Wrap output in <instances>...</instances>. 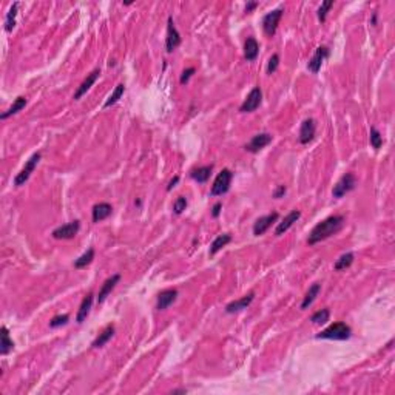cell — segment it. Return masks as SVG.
<instances>
[{"label": "cell", "mask_w": 395, "mask_h": 395, "mask_svg": "<svg viewBox=\"0 0 395 395\" xmlns=\"http://www.w3.org/2000/svg\"><path fill=\"white\" fill-rule=\"evenodd\" d=\"M343 223H344V218L339 216V215H334V216L326 218L324 221L318 223L312 228L309 238H307V243H309V246H313L316 243H320V241L335 235L338 230L343 227Z\"/></svg>", "instance_id": "1"}, {"label": "cell", "mask_w": 395, "mask_h": 395, "mask_svg": "<svg viewBox=\"0 0 395 395\" xmlns=\"http://www.w3.org/2000/svg\"><path fill=\"white\" fill-rule=\"evenodd\" d=\"M350 334H352V331H350V327L346 323H334L318 334L316 338L318 339H339V341H343V339H347L350 337Z\"/></svg>", "instance_id": "2"}, {"label": "cell", "mask_w": 395, "mask_h": 395, "mask_svg": "<svg viewBox=\"0 0 395 395\" xmlns=\"http://www.w3.org/2000/svg\"><path fill=\"white\" fill-rule=\"evenodd\" d=\"M233 179V173L230 171L228 169H224L221 173H218V176L212 185L210 195L212 196H221L224 193H227L230 190V184H232Z\"/></svg>", "instance_id": "3"}, {"label": "cell", "mask_w": 395, "mask_h": 395, "mask_svg": "<svg viewBox=\"0 0 395 395\" xmlns=\"http://www.w3.org/2000/svg\"><path fill=\"white\" fill-rule=\"evenodd\" d=\"M282 14H284V9L278 8V9L270 11V13H267L264 17H262V29H264L266 36H269V37L275 36L278 24H280Z\"/></svg>", "instance_id": "4"}, {"label": "cell", "mask_w": 395, "mask_h": 395, "mask_svg": "<svg viewBox=\"0 0 395 395\" xmlns=\"http://www.w3.org/2000/svg\"><path fill=\"white\" fill-rule=\"evenodd\" d=\"M40 158H42V155L37 151V153H34V155H32V156L27 161L25 167L22 169L20 173H17V176L14 178V185H16V187H20V185H24V184L29 179L31 173L36 170V167H37V164H39Z\"/></svg>", "instance_id": "5"}, {"label": "cell", "mask_w": 395, "mask_h": 395, "mask_svg": "<svg viewBox=\"0 0 395 395\" xmlns=\"http://www.w3.org/2000/svg\"><path fill=\"white\" fill-rule=\"evenodd\" d=\"M355 185H357V179H355L354 174L352 173H346L344 176L334 185L332 195H334V198H343L349 192H352L355 189Z\"/></svg>", "instance_id": "6"}, {"label": "cell", "mask_w": 395, "mask_h": 395, "mask_svg": "<svg viewBox=\"0 0 395 395\" xmlns=\"http://www.w3.org/2000/svg\"><path fill=\"white\" fill-rule=\"evenodd\" d=\"M262 102V91L259 86H255V88H252V91L247 94L246 101L241 104L239 107V112L241 113H252L255 112V110L261 105Z\"/></svg>", "instance_id": "7"}, {"label": "cell", "mask_w": 395, "mask_h": 395, "mask_svg": "<svg viewBox=\"0 0 395 395\" xmlns=\"http://www.w3.org/2000/svg\"><path fill=\"white\" fill-rule=\"evenodd\" d=\"M81 223L79 221H71L68 224H63L57 228L53 230V238L54 239H71L79 233Z\"/></svg>", "instance_id": "8"}, {"label": "cell", "mask_w": 395, "mask_h": 395, "mask_svg": "<svg viewBox=\"0 0 395 395\" xmlns=\"http://www.w3.org/2000/svg\"><path fill=\"white\" fill-rule=\"evenodd\" d=\"M179 45H181V34L178 32L176 27H174L173 17H169V20H167V39H166L167 53H173Z\"/></svg>", "instance_id": "9"}, {"label": "cell", "mask_w": 395, "mask_h": 395, "mask_svg": "<svg viewBox=\"0 0 395 395\" xmlns=\"http://www.w3.org/2000/svg\"><path fill=\"white\" fill-rule=\"evenodd\" d=\"M327 57H329V48L327 47H318L315 54L312 56V59L309 60V63H307V68H309V71H312L313 74H316L321 70V65Z\"/></svg>", "instance_id": "10"}, {"label": "cell", "mask_w": 395, "mask_h": 395, "mask_svg": "<svg viewBox=\"0 0 395 395\" xmlns=\"http://www.w3.org/2000/svg\"><path fill=\"white\" fill-rule=\"evenodd\" d=\"M278 219V213L277 212H273L267 216H261L259 219H256V223L254 224V235L255 236H261V235H264L267 230L270 228V226L275 223Z\"/></svg>", "instance_id": "11"}, {"label": "cell", "mask_w": 395, "mask_h": 395, "mask_svg": "<svg viewBox=\"0 0 395 395\" xmlns=\"http://www.w3.org/2000/svg\"><path fill=\"white\" fill-rule=\"evenodd\" d=\"M178 298V290L176 289H166L158 295V301H156V309L158 310H166L169 307L176 301Z\"/></svg>", "instance_id": "12"}, {"label": "cell", "mask_w": 395, "mask_h": 395, "mask_svg": "<svg viewBox=\"0 0 395 395\" xmlns=\"http://www.w3.org/2000/svg\"><path fill=\"white\" fill-rule=\"evenodd\" d=\"M270 142H272V135H269V133H259V135H255L254 138H252V141L246 145V150L250 151V153H258L259 150L267 147Z\"/></svg>", "instance_id": "13"}, {"label": "cell", "mask_w": 395, "mask_h": 395, "mask_svg": "<svg viewBox=\"0 0 395 395\" xmlns=\"http://www.w3.org/2000/svg\"><path fill=\"white\" fill-rule=\"evenodd\" d=\"M315 131H316L315 120L313 119H306L304 122L301 124V128H300V142H301L303 145L309 144V142L313 141Z\"/></svg>", "instance_id": "14"}, {"label": "cell", "mask_w": 395, "mask_h": 395, "mask_svg": "<svg viewBox=\"0 0 395 395\" xmlns=\"http://www.w3.org/2000/svg\"><path fill=\"white\" fill-rule=\"evenodd\" d=\"M254 298H255V293H254V292H250V293L244 295L243 298H239V300H236V301L228 303V304L226 306V312H227V313H235V312H239V310H244V309H247V307L252 304Z\"/></svg>", "instance_id": "15"}, {"label": "cell", "mask_w": 395, "mask_h": 395, "mask_svg": "<svg viewBox=\"0 0 395 395\" xmlns=\"http://www.w3.org/2000/svg\"><path fill=\"white\" fill-rule=\"evenodd\" d=\"M300 216H301V212H300V210H292V212H290V213H289V215H287L286 218H284L282 221L277 226V228H275V235H277V236H281V235L286 233L287 230H289L296 221H298Z\"/></svg>", "instance_id": "16"}, {"label": "cell", "mask_w": 395, "mask_h": 395, "mask_svg": "<svg viewBox=\"0 0 395 395\" xmlns=\"http://www.w3.org/2000/svg\"><path fill=\"white\" fill-rule=\"evenodd\" d=\"M120 281V275H113V277H110L104 284H102V287H101V290H99V295H97V303L101 304V303H104L105 300H107V296L112 293V290L116 287V284Z\"/></svg>", "instance_id": "17"}, {"label": "cell", "mask_w": 395, "mask_h": 395, "mask_svg": "<svg viewBox=\"0 0 395 395\" xmlns=\"http://www.w3.org/2000/svg\"><path fill=\"white\" fill-rule=\"evenodd\" d=\"M113 213V207L108 202H99L93 207V223H101Z\"/></svg>", "instance_id": "18"}, {"label": "cell", "mask_w": 395, "mask_h": 395, "mask_svg": "<svg viewBox=\"0 0 395 395\" xmlns=\"http://www.w3.org/2000/svg\"><path fill=\"white\" fill-rule=\"evenodd\" d=\"M99 74H101V71H99V70H93L88 76H86V79L81 84V86L78 88V91L74 93V99H76V101H79V99L91 88V86L94 85V82L97 81Z\"/></svg>", "instance_id": "19"}, {"label": "cell", "mask_w": 395, "mask_h": 395, "mask_svg": "<svg viewBox=\"0 0 395 395\" xmlns=\"http://www.w3.org/2000/svg\"><path fill=\"white\" fill-rule=\"evenodd\" d=\"M93 301H94V295L93 293H88L82 300V304H81L79 310H78V315H76V321H78L79 324L84 323L86 320V316L90 315V310H91V307H93Z\"/></svg>", "instance_id": "20"}, {"label": "cell", "mask_w": 395, "mask_h": 395, "mask_svg": "<svg viewBox=\"0 0 395 395\" xmlns=\"http://www.w3.org/2000/svg\"><path fill=\"white\" fill-rule=\"evenodd\" d=\"M259 54V45L255 37H247L246 43H244V57L247 62H254L256 60Z\"/></svg>", "instance_id": "21"}, {"label": "cell", "mask_w": 395, "mask_h": 395, "mask_svg": "<svg viewBox=\"0 0 395 395\" xmlns=\"http://www.w3.org/2000/svg\"><path fill=\"white\" fill-rule=\"evenodd\" d=\"M113 335H114V326H113V324H108V326L104 329V331L97 335V338L94 339L91 346H93L94 349L102 347V346H105V344L110 341V339H112Z\"/></svg>", "instance_id": "22"}, {"label": "cell", "mask_w": 395, "mask_h": 395, "mask_svg": "<svg viewBox=\"0 0 395 395\" xmlns=\"http://www.w3.org/2000/svg\"><path fill=\"white\" fill-rule=\"evenodd\" d=\"M13 347H14V343H13V339L9 338L8 329L6 326H2V329H0V354L6 355Z\"/></svg>", "instance_id": "23"}, {"label": "cell", "mask_w": 395, "mask_h": 395, "mask_svg": "<svg viewBox=\"0 0 395 395\" xmlns=\"http://www.w3.org/2000/svg\"><path fill=\"white\" fill-rule=\"evenodd\" d=\"M212 170H213V166H205V167H198L195 170H192L190 176L196 181V182H207L208 178H210L212 174Z\"/></svg>", "instance_id": "24"}, {"label": "cell", "mask_w": 395, "mask_h": 395, "mask_svg": "<svg viewBox=\"0 0 395 395\" xmlns=\"http://www.w3.org/2000/svg\"><path fill=\"white\" fill-rule=\"evenodd\" d=\"M25 105H27V97L19 96V97L16 99V101H14V104L8 108V112H5V113L0 114V119H8L9 116L17 114V113L20 112V110H24V108H25Z\"/></svg>", "instance_id": "25"}, {"label": "cell", "mask_w": 395, "mask_h": 395, "mask_svg": "<svg viewBox=\"0 0 395 395\" xmlns=\"http://www.w3.org/2000/svg\"><path fill=\"white\" fill-rule=\"evenodd\" d=\"M320 292H321V284H318V282H315L313 286L309 289V292L306 293V296H304V300H303V303H301V309L304 310V309H307V307H309L313 301H315V298L318 295H320Z\"/></svg>", "instance_id": "26"}, {"label": "cell", "mask_w": 395, "mask_h": 395, "mask_svg": "<svg viewBox=\"0 0 395 395\" xmlns=\"http://www.w3.org/2000/svg\"><path fill=\"white\" fill-rule=\"evenodd\" d=\"M230 241H232V236H230L228 233L216 236L215 241L212 243V246H210V255H216L219 250H221L223 247H226L230 243Z\"/></svg>", "instance_id": "27"}, {"label": "cell", "mask_w": 395, "mask_h": 395, "mask_svg": "<svg viewBox=\"0 0 395 395\" xmlns=\"http://www.w3.org/2000/svg\"><path fill=\"white\" fill-rule=\"evenodd\" d=\"M17 11H19V2H14L13 6L9 8L6 19H5V29L8 32H11L16 27V17H17Z\"/></svg>", "instance_id": "28"}, {"label": "cell", "mask_w": 395, "mask_h": 395, "mask_svg": "<svg viewBox=\"0 0 395 395\" xmlns=\"http://www.w3.org/2000/svg\"><path fill=\"white\" fill-rule=\"evenodd\" d=\"M354 258H355V256H354L352 252H347V254L341 255V256H339V258L337 259L334 269H335V270H344V269L350 267V266H352V262H354Z\"/></svg>", "instance_id": "29"}, {"label": "cell", "mask_w": 395, "mask_h": 395, "mask_svg": "<svg viewBox=\"0 0 395 395\" xmlns=\"http://www.w3.org/2000/svg\"><path fill=\"white\" fill-rule=\"evenodd\" d=\"M93 259H94V249H88L82 256H79L78 259L74 261V267L76 269H84V267L88 266Z\"/></svg>", "instance_id": "30"}, {"label": "cell", "mask_w": 395, "mask_h": 395, "mask_svg": "<svg viewBox=\"0 0 395 395\" xmlns=\"http://www.w3.org/2000/svg\"><path fill=\"white\" fill-rule=\"evenodd\" d=\"M124 93H125V85L124 84H119L116 88H114V91L112 93V96H110L108 99H107V102L104 104V107L105 108H108V107H112V105H114L120 97L124 96Z\"/></svg>", "instance_id": "31"}, {"label": "cell", "mask_w": 395, "mask_h": 395, "mask_svg": "<svg viewBox=\"0 0 395 395\" xmlns=\"http://www.w3.org/2000/svg\"><path fill=\"white\" fill-rule=\"evenodd\" d=\"M329 316H331V312H329V309H321V310L315 312L310 316V321L313 324H324V323L329 321Z\"/></svg>", "instance_id": "32"}, {"label": "cell", "mask_w": 395, "mask_h": 395, "mask_svg": "<svg viewBox=\"0 0 395 395\" xmlns=\"http://www.w3.org/2000/svg\"><path fill=\"white\" fill-rule=\"evenodd\" d=\"M369 139H370V145L374 147L375 150H378L383 145V136H381V133H380V131L375 127L370 128V138Z\"/></svg>", "instance_id": "33"}, {"label": "cell", "mask_w": 395, "mask_h": 395, "mask_svg": "<svg viewBox=\"0 0 395 395\" xmlns=\"http://www.w3.org/2000/svg\"><path fill=\"white\" fill-rule=\"evenodd\" d=\"M334 6V0H326V2L321 3L320 9H318V20L321 22H326V17H327V13H329V9H331Z\"/></svg>", "instance_id": "34"}, {"label": "cell", "mask_w": 395, "mask_h": 395, "mask_svg": "<svg viewBox=\"0 0 395 395\" xmlns=\"http://www.w3.org/2000/svg\"><path fill=\"white\" fill-rule=\"evenodd\" d=\"M68 320H70V316H68V315H56L54 318H51V321H50V327L56 329V327L65 326V324L68 323Z\"/></svg>", "instance_id": "35"}, {"label": "cell", "mask_w": 395, "mask_h": 395, "mask_svg": "<svg viewBox=\"0 0 395 395\" xmlns=\"http://www.w3.org/2000/svg\"><path fill=\"white\" fill-rule=\"evenodd\" d=\"M185 208H187V199H185L184 196H179L176 201H174L173 204V212L176 213V215H181Z\"/></svg>", "instance_id": "36"}, {"label": "cell", "mask_w": 395, "mask_h": 395, "mask_svg": "<svg viewBox=\"0 0 395 395\" xmlns=\"http://www.w3.org/2000/svg\"><path fill=\"white\" fill-rule=\"evenodd\" d=\"M278 65H280V56L275 53V54H272V57L267 63V74H273L277 70H278Z\"/></svg>", "instance_id": "37"}, {"label": "cell", "mask_w": 395, "mask_h": 395, "mask_svg": "<svg viewBox=\"0 0 395 395\" xmlns=\"http://www.w3.org/2000/svg\"><path fill=\"white\" fill-rule=\"evenodd\" d=\"M195 73H196V70H195L193 67H190V68H187V70H184V71H182V74H181V79H179L181 85L189 84L190 78H192V76H193Z\"/></svg>", "instance_id": "38"}, {"label": "cell", "mask_w": 395, "mask_h": 395, "mask_svg": "<svg viewBox=\"0 0 395 395\" xmlns=\"http://www.w3.org/2000/svg\"><path fill=\"white\" fill-rule=\"evenodd\" d=\"M286 185H278L277 187V190L273 192V198H275V199H280V198H282L284 195H286Z\"/></svg>", "instance_id": "39"}, {"label": "cell", "mask_w": 395, "mask_h": 395, "mask_svg": "<svg viewBox=\"0 0 395 395\" xmlns=\"http://www.w3.org/2000/svg\"><path fill=\"white\" fill-rule=\"evenodd\" d=\"M221 208H223V204H221V202H216V204L213 205V208H212V216H213V218H218L219 213H221Z\"/></svg>", "instance_id": "40"}, {"label": "cell", "mask_w": 395, "mask_h": 395, "mask_svg": "<svg viewBox=\"0 0 395 395\" xmlns=\"http://www.w3.org/2000/svg\"><path fill=\"white\" fill-rule=\"evenodd\" d=\"M256 6H258V2H249L246 5V13H252V11H254Z\"/></svg>", "instance_id": "41"}, {"label": "cell", "mask_w": 395, "mask_h": 395, "mask_svg": "<svg viewBox=\"0 0 395 395\" xmlns=\"http://www.w3.org/2000/svg\"><path fill=\"white\" fill-rule=\"evenodd\" d=\"M178 182H179V176H174V178H173V179H171V181L169 182V185H167V190L170 192V190H171V189L174 187V185H176V184H178Z\"/></svg>", "instance_id": "42"}]
</instances>
